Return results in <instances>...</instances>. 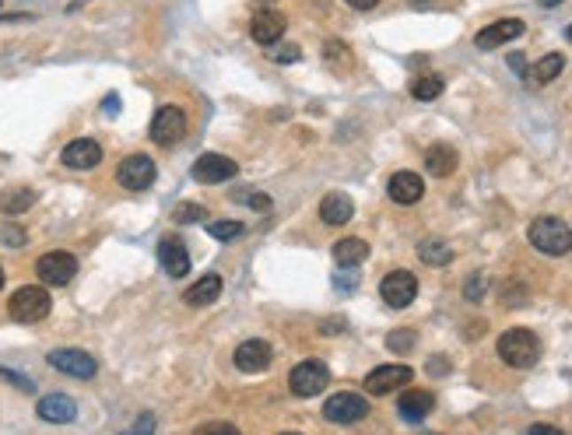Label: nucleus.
Here are the masks:
<instances>
[{"mask_svg":"<svg viewBox=\"0 0 572 435\" xmlns=\"http://www.w3.org/2000/svg\"><path fill=\"white\" fill-rule=\"evenodd\" d=\"M527 239H530V246H534L537 253H545V257H566L572 250V229L562 221V218H552V214L534 218L530 229H527Z\"/></svg>","mask_w":572,"mask_h":435,"instance_id":"1","label":"nucleus"},{"mask_svg":"<svg viewBox=\"0 0 572 435\" xmlns=\"http://www.w3.org/2000/svg\"><path fill=\"white\" fill-rule=\"evenodd\" d=\"M499 358H502L506 365H513V369H530V365H537V358H541V341H537L534 330L513 327V330H506V334L499 338Z\"/></svg>","mask_w":572,"mask_h":435,"instance_id":"2","label":"nucleus"},{"mask_svg":"<svg viewBox=\"0 0 572 435\" xmlns=\"http://www.w3.org/2000/svg\"><path fill=\"white\" fill-rule=\"evenodd\" d=\"M7 309H11V320H14V323H39V320L50 316L53 299H50V291H46L43 284H25V288H18V291L11 295Z\"/></svg>","mask_w":572,"mask_h":435,"instance_id":"3","label":"nucleus"},{"mask_svg":"<svg viewBox=\"0 0 572 435\" xmlns=\"http://www.w3.org/2000/svg\"><path fill=\"white\" fill-rule=\"evenodd\" d=\"M327 383H330V369H327V361H320V358H305V361H298V365L288 372V390H291L295 397H302V400L323 393Z\"/></svg>","mask_w":572,"mask_h":435,"instance_id":"4","label":"nucleus"},{"mask_svg":"<svg viewBox=\"0 0 572 435\" xmlns=\"http://www.w3.org/2000/svg\"><path fill=\"white\" fill-rule=\"evenodd\" d=\"M323 418L334 422V425H355V422L369 418V400H366L362 393H352V390L334 393V397L323 404Z\"/></svg>","mask_w":572,"mask_h":435,"instance_id":"5","label":"nucleus"},{"mask_svg":"<svg viewBox=\"0 0 572 435\" xmlns=\"http://www.w3.org/2000/svg\"><path fill=\"white\" fill-rule=\"evenodd\" d=\"M35 274H39V281H46L50 288H64V284L74 281L78 260H74V253H67V250H50V253H43V257L35 260Z\"/></svg>","mask_w":572,"mask_h":435,"instance_id":"6","label":"nucleus"},{"mask_svg":"<svg viewBox=\"0 0 572 435\" xmlns=\"http://www.w3.org/2000/svg\"><path fill=\"white\" fill-rule=\"evenodd\" d=\"M187 137V113L180 105H162L151 120V141L162 148H173Z\"/></svg>","mask_w":572,"mask_h":435,"instance_id":"7","label":"nucleus"},{"mask_svg":"<svg viewBox=\"0 0 572 435\" xmlns=\"http://www.w3.org/2000/svg\"><path fill=\"white\" fill-rule=\"evenodd\" d=\"M380 299L390 309H404L418 299V277L411 270H390L380 281Z\"/></svg>","mask_w":572,"mask_h":435,"instance_id":"8","label":"nucleus"},{"mask_svg":"<svg viewBox=\"0 0 572 435\" xmlns=\"http://www.w3.org/2000/svg\"><path fill=\"white\" fill-rule=\"evenodd\" d=\"M116 183H120L123 190H130V193L148 190V186L155 183V162H151L148 155H127V159L120 162V169H116Z\"/></svg>","mask_w":572,"mask_h":435,"instance_id":"9","label":"nucleus"},{"mask_svg":"<svg viewBox=\"0 0 572 435\" xmlns=\"http://www.w3.org/2000/svg\"><path fill=\"white\" fill-rule=\"evenodd\" d=\"M57 372H64V376H74V379H92L98 372V361L89 354V351H78V348H57L50 351V358H46Z\"/></svg>","mask_w":572,"mask_h":435,"instance_id":"10","label":"nucleus"},{"mask_svg":"<svg viewBox=\"0 0 572 435\" xmlns=\"http://www.w3.org/2000/svg\"><path fill=\"white\" fill-rule=\"evenodd\" d=\"M60 162H64V169L89 173V169H96L98 162H102V144L92 141V137H78V141H71V144L60 151Z\"/></svg>","mask_w":572,"mask_h":435,"instance_id":"11","label":"nucleus"},{"mask_svg":"<svg viewBox=\"0 0 572 435\" xmlns=\"http://www.w3.org/2000/svg\"><path fill=\"white\" fill-rule=\"evenodd\" d=\"M411 365H380V369H373L369 376H366V393H393V390H400V386H407L411 383Z\"/></svg>","mask_w":572,"mask_h":435,"instance_id":"12","label":"nucleus"},{"mask_svg":"<svg viewBox=\"0 0 572 435\" xmlns=\"http://www.w3.org/2000/svg\"><path fill=\"white\" fill-rule=\"evenodd\" d=\"M523 21L520 18H502V21H491L488 28H481L475 35V46L477 50H499V46H506V43H513V39H520L523 35Z\"/></svg>","mask_w":572,"mask_h":435,"instance_id":"13","label":"nucleus"},{"mask_svg":"<svg viewBox=\"0 0 572 435\" xmlns=\"http://www.w3.org/2000/svg\"><path fill=\"white\" fill-rule=\"evenodd\" d=\"M236 173H239V166H236L228 155H200V159L193 162V179L204 183V186L228 183Z\"/></svg>","mask_w":572,"mask_h":435,"instance_id":"14","label":"nucleus"},{"mask_svg":"<svg viewBox=\"0 0 572 435\" xmlns=\"http://www.w3.org/2000/svg\"><path fill=\"white\" fill-rule=\"evenodd\" d=\"M158 263L166 267L169 277H187L190 274V253H187V243L180 236H166L158 239Z\"/></svg>","mask_w":572,"mask_h":435,"instance_id":"15","label":"nucleus"},{"mask_svg":"<svg viewBox=\"0 0 572 435\" xmlns=\"http://www.w3.org/2000/svg\"><path fill=\"white\" fill-rule=\"evenodd\" d=\"M386 193H390L393 204L411 207V204H418V200L425 197V183H421V175L418 173H393L390 175V183H386Z\"/></svg>","mask_w":572,"mask_h":435,"instance_id":"16","label":"nucleus"},{"mask_svg":"<svg viewBox=\"0 0 572 435\" xmlns=\"http://www.w3.org/2000/svg\"><path fill=\"white\" fill-rule=\"evenodd\" d=\"M250 35H253L260 46H274V43L285 35V14H282V11H271V7L257 11L253 21H250Z\"/></svg>","mask_w":572,"mask_h":435,"instance_id":"17","label":"nucleus"},{"mask_svg":"<svg viewBox=\"0 0 572 435\" xmlns=\"http://www.w3.org/2000/svg\"><path fill=\"white\" fill-rule=\"evenodd\" d=\"M236 369L239 372H264L267 365H271V358H274V351L267 341H260V338H253V341H243L239 348H236Z\"/></svg>","mask_w":572,"mask_h":435,"instance_id":"18","label":"nucleus"},{"mask_svg":"<svg viewBox=\"0 0 572 435\" xmlns=\"http://www.w3.org/2000/svg\"><path fill=\"white\" fill-rule=\"evenodd\" d=\"M35 411H39V418L50 422V425H67V422L78 418V404H74L67 393H46V397L35 404Z\"/></svg>","mask_w":572,"mask_h":435,"instance_id":"19","label":"nucleus"},{"mask_svg":"<svg viewBox=\"0 0 572 435\" xmlns=\"http://www.w3.org/2000/svg\"><path fill=\"white\" fill-rule=\"evenodd\" d=\"M352 214H355V204H352V197L341 193V190H334V193H327V197L320 200V221H323V225H348Z\"/></svg>","mask_w":572,"mask_h":435,"instance_id":"20","label":"nucleus"},{"mask_svg":"<svg viewBox=\"0 0 572 435\" xmlns=\"http://www.w3.org/2000/svg\"><path fill=\"white\" fill-rule=\"evenodd\" d=\"M432 408H436V397L429 390H411V393H400V400H397V411L407 425H418Z\"/></svg>","mask_w":572,"mask_h":435,"instance_id":"21","label":"nucleus"},{"mask_svg":"<svg viewBox=\"0 0 572 435\" xmlns=\"http://www.w3.org/2000/svg\"><path fill=\"white\" fill-rule=\"evenodd\" d=\"M221 288H225V281L218 274H204L200 281H193L187 288V306H211L221 295Z\"/></svg>","mask_w":572,"mask_h":435,"instance_id":"22","label":"nucleus"},{"mask_svg":"<svg viewBox=\"0 0 572 435\" xmlns=\"http://www.w3.org/2000/svg\"><path fill=\"white\" fill-rule=\"evenodd\" d=\"M457 151L450 148V144H432L429 151H425V169L432 175H450L457 173Z\"/></svg>","mask_w":572,"mask_h":435,"instance_id":"23","label":"nucleus"},{"mask_svg":"<svg viewBox=\"0 0 572 435\" xmlns=\"http://www.w3.org/2000/svg\"><path fill=\"white\" fill-rule=\"evenodd\" d=\"M334 260H337V267H359L369 260V243L366 239H341L334 246Z\"/></svg>","mask_w":572,"mask_h":435,"instance_id":"24","label":"nucleus"},{"mask_svg":"<svg viewBox=\"0 0 572 435\" xmlns=\"http://www.w3.org/2000/svg\"><path fill=\"white\" fill-rule=\"evenodd\" d=\"M418 257H421V263H429V267H446V263H453V250L443 239H421L418 243Z\"/></svg>","mask_w":572,"mask_h":435,"instance_id":"25","label":"nucleus"},{"mask_svg":"<svg viewBox=\"0 0 572 435\" xmlns=\"http://www.w3.org/2000/svg\"><path fill=\"white\" fill-rule=\"evenodd\" d=\"M562 67H566V57H562V53H548V57H541V60L534 64L530 78H534L537 85H548V82H555V78L562 74Z\"/></svg>","mask_w":572,"mask_h":435,"instance_id":"26","label":"nucleus"},{"mask_svg":"<svg viewBox=\"0 0 572 435\" xmlns=\"http://www.w3.org/2000/svg\"><path fill=\"white\" fill-rule=\"evenodd\" d=\"M32 204H35V190H28V186L11 190V193L0 197V211H4V214H21V211H28Z\"/></svg>","mask_w":572,"mask_h":435,"instance_id":"27","label":"nucleus"},{"mask_svg":"<svg viewBox=\"0 0 572 435\" xmlns=\"http://www.w3.org/2000/svg\"><path fill=\"white\" fill-rule=\"evenodd\" d=\"M411 95H414L418 102L439 98V95H443V78H439V74H421V78H414V82H411Z\"/></svg>","mask_w":572,"mask_h":435,"instance_id":"28","label":"nucleus"},{"mask_svg":"<svg viewBox=\"0 0 572 435\" xmlns=\"http://www.w3.org/2000/svg\"><path fill=\"white\" fill-rule=\"evenodd\" d=\"M207 236H211V239H218V243H232V239H239V236H243V225H239V221H228V218H221V221H207Z\"/></svg>","mask_w":572,"mask_h":435,"instance_id":"29","label":"nucleus"},{"mask_svg":"<svg viewBox=\"0 0 572 435\" xmlns=\"http://www.w3.org/2000/svg\"><path fill=\"white\" fill-rule=\"evenodd\" d=\"M173 221H176V225H183V221H207V211H204L200 204H180V207L173 211Z\"/></svg>","mask_w":572,"mask_h":435,"instance_id":"30","label":"nucleus"},{"mask_svg":"<svg viewBox=\"0 0 572 435\" xmlns=\"http://www.w3.org/2000/svg\"><path fill=\"white\" fill-rule=\"evenodd\" d=\"M386 348L397 351V354H407V351L414 348V330H393L386 338Z\"/></svg>","mask_w":572,"mask_h":435,"instance_id":"31","label":"nucleus"},{"mask_svg":"<svg viewBox=\"0 0 572 435\" xmlns=\"http://www.w3.org/2000/svg\"><path fill=\"white\" fill-rule=\"evenodd\" d=\"M484 291H488L484 274H471V277H468V284H464V299H468V302H481V299H484Z\"/></svg>","mask_w":572,"mask_h":435,"instance_id":"32","label":"nucleus"},{"mask_svg":"<svg viewBox=\"0 0 572 435\" xmlns=\"http://www.w3.org/2000/svg\"><path fill=\"white\" fill-rule=\"evenodd\" d=\"M0 243L18 250V246H25V243H28V236H25V229H21V225H0Z\"/></svg>","mask_w":572,"mask_h":435,"instance_id":"33","label":"nucleus"},{"mask_svg":"<svg viewBox=\"0 0 572 435\" xmlns=\"http://www.w3.org/2000/svg\"><path fill=\"white\" fill-rule=\"evenodd\" d=\"M323 57H327L330 64H348V57H352V53H348V46H344V43H327V46H323Z\"/></svg>","mask_w":572,"mask_h":435,"instance_id":"34","label":"nucleus"},{"mask_svg":"<svg viewBox=\"0 0 572 435\" xmlns=\"http://www.w3.org/2000/svg\"><path fill=\"white\" fill-rule=\"evenodd\" d=\"M0 379L14 383V386H18V390H25V393H35V383H32L28 376H18V372H11V369H4V365H0Z\"/></svg>","mask_w":572,"mask_h":435,"instance_id":"35","label":"nucleus"},{"mask_svg":"<svg viewBox=\"0 0 572 435\" xmlns=\"http://www.w3.org/2000/svg\"><path fill=\"white\" fill-rule=\"evenodd\" d=\"M120 435H155V415H141L127 432H120Z\"/></svg>","mask_w":572,"mask_h":435,"instance_id":"36","label":"nucleus"},{"mask_svg":"<svg viewBox=\"0 0 572 435\" xmlns=\"http://www.w3.org/2000/svg\"><path fill=\"white\" fill-rule=\"evenodd\" d=\"M271 57H274V60H278V64H295V60H298V57H302V50H298V46H295V43H285V46H278V50H274V53H271Z\"/></svg>","mask_w":572,"mask_h":435,"instance_id":"37","label":"nucleus"},{"mask_svg":"<svg viewBox=\"0 0 572 435\" xmlns=\"http://www.w3.org/2000/svg\"><path fill=\"white\" fill-rule=\"evenodd\" d=\"M334 281H337V291H355V284H359V277H352V274H337Z\"/></svg>","mask_w":572,"mask_h":435,"instance_id":"38","label":"nucleus"},{"mask_svg":"<svg viewBox=\"0 0 572 435\" xmlns=\"http://www.w3.org/2000/svg\"><path fill=\"white\" fill-rule=\"evenodd\" d=\"M246 204H250V207H257V211H267V207H271V197L253 193V197H246Z\"/></svg>","mask_w":572,"mask_h":435,"instance_id":"39","label":"nucleus"},{"mask_svg":"<svg viewBox=\"0 0 572 435\" xmlns=\"http://www.w3.org/2000/svg\"><path fill=\"white\" fill-rule=\"evenodd\" d=\"M429 372H432V376H446V358H439V354H436V358L429 361Z\"/></svg>","mask_w":572,"mask_h":435,"instance_id":"40","label":"nucleus"},{"mask_svg":"<svg viewBox=\"0 0 572 435\" xmlns=\"http://www.w3.org/2000/svg\"><path fill=\"white\" fill-rule=\"evenodd\" d=\"M509 67H513L516 74H527V64H523V53H513V57H509Z\"/></svg>","mask_w":572,"mask_h":435,"instance_id":"41","label":"nucleus"},{"mask_svg":"<svg viewBox=\"0 0 572 435\" xmlns=\"http://www.w3.org/2000/svg\"><path fill=\"white\" fill-rule=\"evenodd\" d=\"M527 435H562V429H555V425H534Z\"/></svg>","mask_w":572,"mask_h":435,"instance_id":"42","label":"nucleus"},{"mask_svg":"<svg viewBox=\"0 0 572 435\" xmlns=\"http://www.w3.org/2000/svg\"><path fill=\"white\" fill-rule=\"evenodd\" d=\"M348 4H352L355 11H373V7L380 4V0H348Z\"/></svg>","mask_w":572,"mask_h":435,"instance_id":"43","label":"nucleus"},{"mask_svg":"<svg viewBox=\"0 0 572 435\" xmlns=\"http://www.w3.org/2000/svg\"><path fill=\"white\" fill-rule=\"evenodd\" d=\"M116 109H120V98H116V95H105V113L116 116Z\"/></svg>","mask_w":572,"mask_h":435,"instance_id":"44","label":"nucleus"},{"mask_svg":"<svg viewBox=\"0 0 572 435\" xmlns=\"http://www.w3.org/2000/svg\"><path fill=\"white\" fill-rule=\"evenodd\" d=\"M204 435H239V432H236L232 425H214L211 432H204Z\"/></svg>","mask_w":572,"mask_h":435,"instance_id":"45","label":"nucleus"},{"mask_svg":"<svg viewBox=\"0 0 572 435\" xmlns=\"http://www.w3.org/2000/svg\"><path fill=\"white\" fill-rule=\"evenodd\" d=\"M537 4H541V7H559L562 0H537Z\"/></svg>","mask_w":572,"mask_h":435,"instance_id":"46","label":"nucleus"},{"mask_svg":"<svg viewBox=\"0 0 572 435\" xmlns=\"http://www.w3.org/2000/svg\"><path fill=\"white\" fill-rule=\"evenodd\" d=\"M566 35H569V43H572V25H569V28H566Z\"/></svg>","mask_w":572,"mask_h":435,"instance_id":"47","label":"nucleus"},{"mask_svg":"<svg viewBox=\"0 0 572 435\" xmlns=\"http://www.w3.org/2000/svg\"><path fill=\"white\" fill-rule=\"evenodd\" d=\"M0 288H4V270H0Z\"/></svg>","mask_w":572,"mask_h":435,"instance_id":"48","label":"nucleus"},{"mask_svg":"<svg viewBox=\"0 0 572 435\" xmlns=\"http://www.w3.org/2000/svg\"><path fill=\"white\" fill-rule=\"evenodd\" d=\"M282 435H298V432H282Z\"/></svg>","mask_w":572,"mask_h":435,"instance_id":"49","label":"nucleus"},{"mask_svg":"<svg viewBox=\"0 0 572 435\" xmlns=\"http://www.w3.org/2000/svg\"><path fill=\"white\" fill-rule=\"evenodd\" d=\"M421 435H436V432H421Z\"/></svg>","mask_w":572,"mask_h":435,"instance_id":"50","label":"nucleus"},{"mask_svg":"<svg viewBox=\"0 0 572 435\" xmlns=\"http://www.w3.org/2000/svg\"><path fill=\"white\" fill-rule=\"evenodd\" d=\"M260 4H264V0H260Z\"/></svg>","mask_w":572,"mask_h":435,"instance_id":"51","label":"nucleus"}]
</instances>
